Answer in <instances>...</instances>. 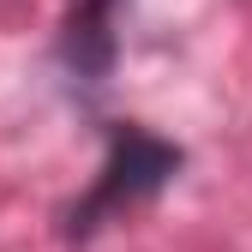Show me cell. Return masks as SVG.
Listing matches in <instances>:
<instances>
[{
  "mask_svg": "<svg viewBox=\"0 0 252 252\" xmlns=\"http://www.w3.org/2000/svg\"><path fill=\"white\" fill-rule=\"evenodd\" d=\"M174 168H180V150H174L168 138H156L150 126L114 120V126H108V150H102L96 180H90L84 198L66 210V240L84 246L90 234H102L108 222H120L126 210L150 204V198L174 180Z\"/></svg>",
  "mask_w": 252,
  "mask_h": 252,
  "instance_id": "6da1fadb",
  "label": "cell"
},
{
  "mask_svg": "<svg viewBox=\"0 0 252 252\" xmlns=\"http://www.w3.org/2000/svg\"><path fill=\"white\" fill-rule=\"evenodd\" d=\"M120 12H126V0H66L54 60L72 84H84V90L108 84L114 60H120Z\"/></svg>",
  "mask_w": 252,
  "mask_h": 252,
  "instance_id": "7a4b0ae2",
  "label": "cell"
}]
</instances>
